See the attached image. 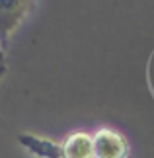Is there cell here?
<instances>
[{"label": "cell", "instance_id": "cell-1", "mask_svg": "<svg viewBox=\"0 0 154 158\" xmlns=\"http://www.w3.org/2000/svg\"><path fill=\"white\" fill-rule=\"evenodd\" d=\"M37 0H0V41L6 45L31 14Z\"/></svg>", "mask_w": 154, "mask_h": 158}, {"label": "cell", "instance_id": "cell-2", "mask_svg": "<svg viewBox=\"0 0 154 158\" xmlns=\"http://www.w3.org/2000/svg\"><path fill=\"white\" fill-rule=\"evenodd\" d=\"M94 143V158H129L131 144L123 133L102 127L96 133H92Z\"/></svg>", "mask_w": 154, "mask_h": 158}, {"label": "cell", "instance_id": "cell-3", "mask_svg": "<svg viewBox=\"0 0 154 158\" xmlns=\"http://www.w3.org/2000/svg\"><path fill=\"white\" fill-rule=\"evenodd\" d=\"M59 158H94L92 135L84 131L70 133L59 144Z\"/></svg>", "mask_w": 154, "mask_h": 158}, {"label": "cell", "instance_id": "cell-4", "mask_svg": "<svg viewBox=\"0 0 154 158\" xmlns=\"http://www.w3.org/2000/svg\"><path fill=\"white\" fill-rule=\"evenodd\" d=\"M4 47L6 45L0 41V82H2L6 70H8V63H6V49H4Z\"/></svg>", "mask_w": 154, "mask_h": 158}, {"label": "cell", "instance_id": "cell-5", "mask_svg": "<svg viewBox=\"0 0 154 158\" xmlns=\"http://www.w3.org/2000/svg\"><path fill=\"white\" fill-rule=\"evenodd\" d=\"M150 86H152V90H154V57H152V60H150Z\"/></svg>", "mask_w": 154, "mask_h": 158}]
</instances>
